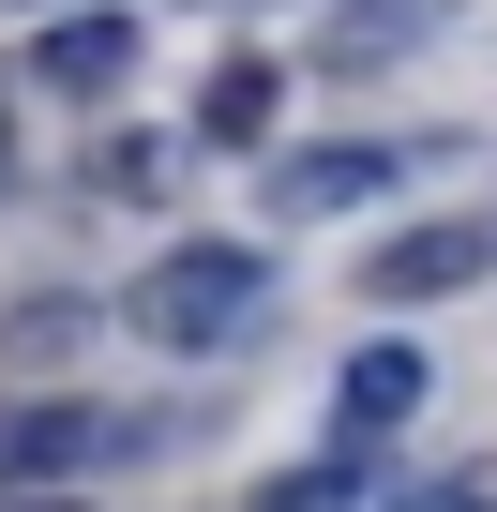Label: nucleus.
I'll use <instances>...</instances> for the list:
<instances>
[{
	"instance_id": "obj_9",
	"label": "nucleus",
	"mask_w": 497,
	"mask_h": 512,
	"mask_svg": "<svg viewBox=\"0 0 497 512\" xmlns=\"http://www.w3.org/2000/svg\"><path fill=\"white\" fill-rule=\"evenodd\" d=\"M362 497V452H332V467H302V482H272V512H347Z\"/></svg>"
},
{
	"instance_id": "obj_2",
	"label": "nucleus",
	"mask_w": 497,
	"mask_h": 512,
	"mask_svg": "<svg viewBox=\"0 0 497 512\" xmlns=\"http://www.w3.org/2000/svg\"><path fill=\"white\" fill-rule=\"evenodd\" d=\"M407 181V136H332V151H272V211L287 226H332V211H362V196H392Z\"/></svg>"
},
{
	"instance_id": "obj_6",
	"label": "nucleus",
	"mask_w": 497,
	"mask_h": 512,
	"mask_svg": "<svg viewBox=\"0 0 497 512\" xmlns=\"http://www.w3.org/2000/svg\"><path fill=\"white\" fill-rule=\"evenodd\" d=\"M121 422H91V407H16L0 422V482H46V467H91Z\"/></svg>"
},
{
	"instance_id": "obj_3",
	"label": "nucleus",
	"mask_w": 497,
	"mask_h": 512,
	"mask_svg": "<svg viewBox=\"0 0 497 512\" xmlns=\"http://www.w3.org/2000/svg\"><path fill=\"white\" fill-rule=\"evenodd\" d=\"M422 392H437L422 347H362V362L332 377V452H392V437L422 422Z\"/></svg>"
},
{
	"instance_id": "obj_8",
	"label": "nucleus",
	"mask_w": 497,
	"mask_h": 512,
	"mask_svg": "<svg viewBox=\"0 0 497 512\" xmlns=\"http://www.w3.org/2000/svg\"><path fill=\"white\" fill-rule=\"evenodd\" d=\"M257 121H272V76L226 61V76H211V136H257Z\"/></svg>"
},
{
	"instance_id": "obj_4",
	"label": "nucleus",
	"mask_w": 497,
	"mask_h": 512,
	"mask_svg": "<svg viewBox=\"0 0 497 512\" xmlns=\"http://www.w3.org/2000/svg\"><path fill=\"white\" fill-rule=\"evenodd\" d=\"M482 272H497L482 226H407V241L377 256V302H452V287H482Z\"/></svg>"
},
{
	"instance_id": "obj_12",
	"label": "nucleus",
	"mask_w": 497,
	"mask_h": 512,
	"mask_svg": "<svg viewBox=\"0 0 497 512\" xmlns=\"http://www.w3.org/2000/svg\"><path fill=\"white\" fill-rule=\"evenodd\" d=\"M0 512H31V497H0Z\"/></svg>"
},
{
	"instance_id": "obj_10",
	"label": "nucleus",
	"mask_w": 497,
	"mask_h": 512,
	"mask_svg": "<svg viewBox=\"0 0 497 512\" xmlns=\"http://www.w3.org/2000/svg\"><path fill=\"white\" fill-rule=\"evenodd\" d=\"M422 512H497V482H482V467H467V482H437V497H422Z\"/></svg>"
},
{
	"instance_id": "obj_5",
	"label": "nucleus",
	"mask_w": 497,
	"mask_h": 512,
	"mask_svg": "<svg viewBox=\"0 0 497 512\" xmlns=\"http://www.w3.org/2000/svg\"><path fill=\"white\" fill-rule=\"evenodd\" d=\"M121 76H136V16H61V31H46V91L106 106Z\"/></svg>"
},
{
	"instance_id": "obj_7",
	"label": "nucleus",
	"mask_w": 497,
	"mask_h": 512,
	"mask_svg": "<svg viewBox=\"0 0 497 512\" xmlns=\"http://www.w3.org/2000/svg\"><path fill=\"white\" fill-rule=\"evenodd\" d=\"M452 16V0H362V16H347V61H377V46H422Z\"/></svg>"
},
{
	"instance_id": "obj_1",
	"label": "nucleus",
	"mask_w": 497,
	"mask_h": 512,
	"mask_svg": "<svg viewBox=\"0 0 497 512\" xmlns=\"http://www.w3.org/2000/svg\"><path fill=\"white\" fill-rule=\"evenodd\" d=\"M272 317V256H241V241H181L136 272V332L151 347H241Z\"/></svg>"
},
{
	"instance_id": "obj_11",
	"label": "nucleus",
	"mask_w": 497,
	"mask_h": 512,
	"mask_svg": "<svg viewBox=\"0 0 497 512\" xmlns=\"http://www.w3.org/2000/svg\"><path fill=\"white\" fill-rule=\"evenodd\" d=\"M0 166H16V136H0Z\"/></svg>"
}]
</instances>
